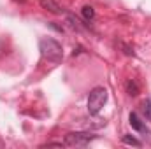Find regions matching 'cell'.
<instances>
[{
    "mask_svg": "<svg viewBox=\"0 0 151 149\" xmlns=\"http://www.w3.org/2000/svg\"><path fill=\"white\" fill-rule=\"evenodd\" d=\"M142 107H144V112H146V116H148V117H151V100H146Z\"/></svg>",
    "mask_w": 151,
    "mask_h": 149,
    "instance_id": "9c48e42d",
    "label": "cell"
},
{
    "mask_svg": "<svg viewBox=\"0 0 151 149\" xmlns=\"http://www.w3.org/2000/svg\"><path fill=\"white\" fill-rule=\"evenodd\" d=\"M107 102V90L102 86H97L90 91L88 97V112L90 114H97Z\"/></svg>",
    "mask_w": 151,
    "mask_h": 149,
    "instance_id": "7a4b0ae2",
    "label": "cell"
},
{
    "mask_svg": "<svg viewBox=\"0 0 151 149\" xmlns=\"http://www.w3.org/2000/svg\"><path fill=\"white\" fill-rule=\"evenodd\" d=\"M128 93H130L132 97H135V95L139 93V90H137V86H135L134 81H128Z\"/></svg>",
    "mask_w": 151,
    "mask_h": 149,
    "instance_id": "52a82bcc",
    "label": "cell"
},
{
    "mask_svg": "<svg viewBox=\"0 0 151 149\" xmlns=\"http://www.w3.org/2000/svg\"><path fill=\"white\" fill-rule=\"evenodd\" d=\"M123 142L132 144V146H141V142H139V140H135L134 137H128V135H127V137H123Z\"/></svg>",
    "mask_w": 151,
    "mask_h": 149,
    "instance_id": "ba28073f",
    "label": "cell"
},
{
    "mask_svg": "<svg viewBox=\"0 0 151 149\" xmlns=\"http://www.w3.org/2000/svg\"><path fill=\"white\" fill-rule=\"evenodd\" d=\"M93 139H95V135L93 133H88V132H70V133L65 135L63 144L65 146H70V148H77V146H86Z\"/></svg>",
    "mask_w": 151,
    "mask_h": 149,
    "instance_id": "3957f363",
    "label": "cell"
},
{
    "mask_svg": "<svg viewBox=\"0 0 151 149\" xmlns=\"http://www.w3.org/2000/svg\"><path fill=\"white\" fill-rule=\"evenodd\" d=\"M40 5H42V9H46V11H49L53 14H62L63 12V9L55 0H40Z\"/></svg>",
    "mask_w": 151,
    "mask_h": 149,
    "instance_id": "277c9868",
    "label": "cell"
},
{
    "mask_svg": "<svg viewBox=\"0 0 151 149\" xmlns=\"http://www.w3.org/2000/svg\"><path fill=\"white\" fill-rule=\"evenodd\" d=\"M83 16H84L86 21H91V19L95 18V11H93V7H91V5H84V7H83Z\"/></svg>",
    "mask_w": 151,
    "mask_h": 149,
    "instance_id": "8992f818",
    "label": "cell"
},
{
    "mask_svg": "<svg viewBox=\"0 0 151 149\" xmlns=\"http://www.w3.org/2000/svg\"><path fill=\"white\" fill-rule=\"evenodd\" d=\"M130 125H132V128H134V130H137V132H144V130H146L144 123L141 121V117H139L135 112H132V114H130Z\"/></svg>",
    "mask_w": 151,
    "mask_h": 149,
    "instance_id": "5b68a950",
    "label": "cell"
},
{
    "mask_svg": "<svg viewBox=\"0 0 151 149\" xmlns=\"http://www.w3.org/2000/svg\"><path fill=\"white\" fill-rule=\"evenodd\" d=\"M39 47H40L42 56L47 58L49 62H62V58H63V49H62V46H60L55 39H42L40 44H39Z\"/></svg>",
    "mask_w": 151,
    "mask_h": 149,
    "instance_id": "6da1fadb",
    "label": "cell"
}]
</instances>
